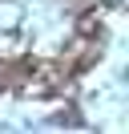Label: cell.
I'll return each mask as SVG.
<instances>
[{
    "label": "cell",
    "mask_w": 129,
    "mask_h": 134,
    "mask_svg": "<svg viewBox=\"0 0 129 134\" xmlns=\"http://www.w3.org/2000/svg\"><path fill=\"white\" fill-rule=\"evenodd\" d=\"M101 29H105L101 4H89V8L77 16V37H81V41H101Z\"/></svg>",
    "instance_id": "obj_1"
}]
</instances>
